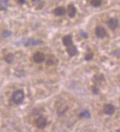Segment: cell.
I'll return each instance as SVG.
<instances>
[{"label": "cell", "mask_w": 120, "mask_h": 132, "mask_svg": "<svg viewBox=\"0 0 120 132\" xmlns=\"http://www.w3.org/2000/svg\"><path fill=\"white\" fill-rule=\"evenodd\" d=\"M11 99H12V101L16 105H20L21 103H23L25 100L24 92L22 89L16 90L15 92H13Z\"/></svg>", "instance_id": "obj_1"}, {"label": "cell", "mask_w": 120, "mask_h": 132, "mask_svg": "<svg viewBox=\"0 0 120 132\" xmlns=\"http://www.w3.org/2000/svg\"><path fill=\"white\" fill-rule=\"evenodd\" d=\"M22 43L25 47H30V46H38L42 44L43 42L41 40H36L33 38H24Z\"/></svg>", "instance_id": "obj_2"}, {"label": "cell", "mask_w": 120, "mask_h": 132, "mask_svg": "<svg viewBox=\"0 0 120 132\" xmlns=\"http://www.w3.org/2000/svg\"><path fill=\"white\" fill-rule=\"evenodd\" d=\"M107 34H108L107 31H106V30L103 27L98 26L96 27V29H95V35H96V36H97V38L102 39L105 37H106Z\"/></svg>", "instance_id": "obj_3"}, {"label": "cell", "mask_w": 120, "mask_h": 132, "mask_svg": "<svg viewBox=\"0 0 120 132\" xmlns=\"http://www.w3.org/2000/svg\"><path fill=\"white\" fill-rule=\"evenodd\" d=\"M47 120L45 117L40 116L38 117L36 120V125L39 129H44L47 126Z\"/></svg>", "instance_id": "obj_4"}, {"label": "cell", "mask_w": 120, "mask_h": 132, "mask_svg": "<svg viewBox=\"0 0 120 132\" xmlns=\"http://www.w3.org/2000/svg\"><path fill=\"white\" fill-rule=\"evenodd\" d=\"M32 59H33L34 62H36V63H41L46 60V56L41 52H36L33 54Z\"/></svg>", "instance_id": "obj_5"}, {"label": "cell", "mask_w": 120, "mask_h": 132, "mask_svg": "<svg viewBox=\"0 0 120 132\" xmlns=\"http://www.w3.org/2000/svg\"><path fill=\"white\" fill-rule=\"evenodd\" d=\"M93 81L95 85L101 86L105 83V78L102 74H97L93 77Z\"/></svg>", "instance_id": "obj_6"}, {"label": "cell", "mask_w": 120, "mask_h": 132, "mask_svg": "<svg viewBox=\"0 0 120 132\" xmlns=\"http://www.w3.org/2000/svg\"><path fill=\"white\" fill-rule=\"evenodd\" d=\"M116 111V109L114 105L112 104H105L103 106V112L104 114H107V115H109V116H111L113 115Z\"/></svg>", "instance_id": "obj_7"}, {"label": "cell", "mask_w": 120, "mask_h": 132, "mask_svg": "<svg viewBox=\"0 0 120 132\" xmlns=\"http://www.w3.org/2000/svg\"><path fill=\"white\" fill-rule=\"evenodd\" d=\"M46 63L48 66H55L58 63L57 58L54 55H48L46 57Z\"/></svg>", "instance_id": "obj_8"}, {"label": "cell", "mask_w": 120, "mask_h": 132, "mask_svg": "<svg viewBox=\"0 0 120 132\" xmlns=\"http://www.w3.org/2000/svg\"><path fill=\"white\" fill-rule=\"evenodd\" d=\"M66 52L69 55V57L72 58V57L76 56L78 54V47L75 45L72 44V45L69 46L68 47H66Z\"/></svg>", "instance_id": "obj_9"}, {"label": "cell", "mask_w": 120, "mask_h": 132, "mask_svg": "<svg viewBox=\"0 0 120 132\" xmlns=\"http://www.w3.org/2000/svg\"><path fill=\"white\" fill-rule=\"evenodd\" d=\"M62 43H63V45L66 47L72 45L73 44L72 36L68 34V35H66L65 36H63V38H62Z\"/></svg>", "instance_id": "obj_10"}, {"label": "cell", "mask_w": 120, "mask_h": 132, "mask_svg": "<svg viewBox=\"0 0 120 132\" xmlns=\"http://www.w3.org/2000/svg\"><path fill=\"white\" fill-rule=\"evenodd\" d=\"M119 26V19L116 18H111L108 21V27L110 30H114Z\"/></svg>", "instance_id": "obj_11"}, {"label": "cell", "mask_w": 120, "mask_h": 132, "mask_svg": "<svg viewBox=\"0 0 120 132\" xmlns=\"http://www.w3.org/2000/svg\"><path fill=\"white\" fill-rule=\"evenodd\" d=\"M68 110V106H66V104H61V105H59L58 107L57 108V114L58 116L61 117L63 116V114L67 111Z\"/></svg>", "instance_id": "obj_12"}, {"label": "cell", "mask_w": 120, "mask_h": 132, "mask_svg": "<svg viewBox=\"0 0 120 132\" xmlns=\"http://www.w3.org/2000/svg\"><path fill=\"white\" fill-rule=\"evenodd\" d=\"M67 13H68V15L70 18H74L77 14V8L74 5L70 4V5H68V7H67Z\"/></svg>", "instance_id": "obj_13"}, {"label": "cell", "mask_w": 120, "mask_h": 132, "mask_svg": "<svg viewBox=\"0 0 120 132\" xmlns=\"http://www.w3.org/2000/svg\"><path fill=\"white\" fill-rule=\"evenodd\" d=\"M66 12H67V11H66L63 7H56V8L54 10V11H53L55 16H64V15H66Z\"/></svg>", "instance_id": "obj_14"}, {"label": "cell", "mask_w": 120, "mask_h": 132, "mask_svg": "<svg viewBox=\"0 0 120 132\" xmlns=\"http://www.w3.org/2000/svg\"><path fill=\"white\" fill-rule=\"evenodd\" d=\"M4 59H5L6 63H7L8 64H11L15 59V55L13 53H8L5 56Z\"/></svg>", "instance_id": "obj_15"}, {"label": "cell", "mask_w": 120, "mask_h": 132, "mask_svg": "<svg viewBox=\"0 0 120 132\" xmlns=\"http://www.w3.org/2000/svg\"><path fill=\"white\" fill-rule=\"evenodd\" d=\"M80 118H85V119H90L91 118V113L89 110L84 109L79 114Z\"/></svg>", "instance_id": "obj_16"}, {"label": "cell", "mask_w": 120, "mask_h": 132, "mask_svg": "<svg viewBox=\"0 0 120 132\" xmlns=\"http://www.w3.org/2000/svg\"><path fill=\"white\" fill-rule=\"evenodd\" d=\"M9 5V2L8 0H1V4H0V8L2 11H5Z\"/></svg>", "instance_id": "obj_17"}, {"label": "cell", "mask_w": 120, "mask_h": 132, "mask_svg": "<svg viewBox=\"0 0 120 132\" xmlns=\"http://www.w3.org/2000/svg\"><path fill=\"white\" fill-rule=\"evenodd\" d=\"M102 0H91V5L94 7H98L102 5Z\"/></svg>", "instance_id": "obj_18"}, {"label": "cell", "mask_w": 120, "mask_h": 132, "mask_svg": "<svg viewBox=\"0 0 120 132\" xmlns=\"http://www.w3.org/2000/svg\"><path fill=\"white\" fill-rule=\"evenodd\" d=\"M111 55L115 57V58H120V49L118 48V49H116L114 50H113L111 52Z\"/></svg>", "instance_id": "obj_19"}, {"label": "cell", "mask_w": 120, "mask_h": 132, "mask_svg": "<svg viewBox=\"0 0 120 132\" xmlns=\"http://www.w3.org/2000/svg\"><path fill=\"white\" fill-rule=\"evenodd\" d=\"M94 58V53H92V52H89V53H87L85 54V61H91V60H92Z\"/></svg>", "instance_id": "obj_20"}, {"label": "cell", "mask_w": 120, "mask_h": 132, "mask_svg": "<svg viewBox=\"0 0 120 132\" xmlns=\"http://www.w3.org/2000/svg\"><path fill=\"white\" fill-rule=\"evenodd\" d=\"M91 92L94 95H98L99 92V89L97 85H94L91 87Z\"/></svg>", "instance_id": "obj_21"}, {"label": "cell", "mask_w": 120, "mask_h": 132, "mask_svg": "<svg viewBox=\"0 0 120 132\" xmlns=\"http://www.w3.org/2000/svg\"><path fill=\"white\" fill-rule=\"evenodd\" d=\"M32 2L33 5L35 4L36 6H39V8H41V7H40V5L42 6H43V5H44V2H43V0H32Z\"/></svg>", "instance_id": "obj_22"}, {"label": "cell", "mask_w": 120, "mask_h": 132, "mask_svg": "<svg viewBox=\"0 0 120 132\" xmlns=\"http://www.w3.org/2000/svg\"><path fill=\"white\" fill-rule=\"evenodd\" d=\"M11 36V32L9 30H5L2 32V36L4 38H8Z\"/></svg>", "instance_id": "obj_23"}, {"label": "cell", "mask_w": 120, "mask_h": 132, "mask_svg": "<svg viewBox=\"0 0 120 132\" xmlns=\"http://www.w3.org/2000/svg\"><path fill=\"white\" fill-rule=\"evenodd\" d=\"M80 36H81L82 37H83L84 38H88V33L85 32H84L83 30H81V31H80Z\"/></svg>", "instance_id": "obj_24"}, {"label": "cell", "mask_w": 120, "mask_h": 132, "mask_svg": "<svg viewBox=\"0 0 120 132\" xmlns=\"http://www.w3.org/2000/svg\"><path fill=\"white\" fill-rule=\"evenodd\" d=\"M18 2L21 5H23L25 3V0H18Z\"/></svg>", "instance_id": "obj_25"}, {"label": "cell", "mask_w": 120, "mask_h": 132, "mask_svg": "<svg viewBox=\"0 0 120 132\" xmlns=\"http://www.w3.org/2000/svg\"><path fill=\"white\" fill-rule=\"evenodd\" d=\"M118 83L120 84V75L119 76V78H118Z\"/></svg>", "instance_id": "obj_26"}]
</instances>
